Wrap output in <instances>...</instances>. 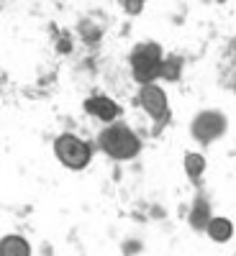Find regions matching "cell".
<instances>
[{
    "label": "cell",
    "mask_w": 236,
    "mask_h": 256,
    "mask_svg": "<svg viewBox=\"0 0 236 256\" xmlns=\"http://www.w3.org/2000/svg\"><path fill=\"white\" fill-rule=\"evenodd\" d=\"M208 228H210V236H213V238H218V241H223V238L228 236V230H231L228 220H221V218H218V220H210Z\"/></svg>",
    "instance_id": "cell-7"
},
{
    "label": "cell",
    "mask_w": 236,
    "mask_h": 256,
    "mask_svg": "<svg viewBox=\"0 0 236 256\" xmlns=\"http://www.w3.org/2000/svg\"><path fill=\"white\" fill-rule=\"evenodd\" d=\"M141 102H144V108L152 113L154 118H164L167 113V100L162 95L159 88H154V84H146V88L141 90Z\"/></svg>",
    "instance_id": "cell-4"
},
{
    "label": "cell",
    "mask_w": 236,
    "mask_h": 256,
    "mask_svg": "<svg viewBox=\"0 0 236 256\" xmlns=\"http://www.w3.org/2000/svg\"><path fill=\"white\" fill-rule=\"evenodd\" d=\"M57 156L62 164H67L70 169H82L90 162V148L88 144H82L77 136L64 134L57 138Z\"/></svg>",
    "instance_id": "cell-2"
},
{
    "label": "cell",
    "mask_w": 236,
    "mask_h": 256,
    "mask_svg": "<svg viewBox=\"0 0 236 256\" xmlns=\"http://www.w3.org/2000/svg\"><path fill=\"white\" fill-rule=\"evenodd\" d=\"M100 146L116 159H128V156H134L139 152V141L126 126L105 128L103 136H100Z\"/></svg>",
    "instance_id": "cell-1"
},
{
    "label": "cell",
    "mask_w": 236,
    "mask_h": 256,
    "mask_svg": "<svg viewBox=\"0 0 236 256\" xmlns=\"http://www.w3.org/2000/svg\"><path fill=\"white\" fill-rule=\"evenodd\" d=\"M159 72V62H157V49H141L134 54V74L139 80H149Z\"/></svg>",
    "instance_id": "cell-3"
},
{
    "label": "cell",
    "mask_w": 236,
    "mask_h": 256,
    "mask_svg": "<svg viewBox=\"0 0 236 256\" xmlns=\"http://www.w3.org/2000/svg\"><path fill=\"white\" fill-rule=\"evenodd\" d=\"M192 166V174H198L200 172V166H203V159H198V156H190L187 159V169Z\"/></svg>",
    "instance_id": "cell-8"
},
{
    "label": "cell",
    "mask_w": 236,
    "mask_h": 256,
    "mask_svg": "<svg viewBox=\"0 0 236 256\" xmlns=\"http://www.w3.org/2000/svg\"><path fill=\"white\" fill-rule=\"evenodd\" d=\"M85 108H88V113H93V116H98V118H103V120H111V118L118 116L116 102L105 100V98H93V100H88V102H85Z\"/></svg>",
    "instance_id": "cell-5"
},
{
    "label": "cell",
    "mask_w": 236,
    "mask_h": 256,
    "mask_svg": "<svg viewBox=\"0 0 236 256\" xmlns=\"http://www.w3.org/2000/svg\"><path fill=\"white\" fill-rule=\"evenodd\" d=\"M0 256H29V244L18 236H8L0 241Z\"/></svg>",
    "instance_id": "cell-6"
}]
</instances>
